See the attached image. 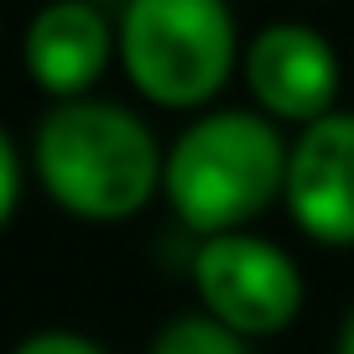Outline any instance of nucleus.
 I'll return each instance as SVG.
<instances>
[{"instance_id": "obj_10", "label": "nucleus", "mask_w": 354, "mask_h": 354, "mask_svg": "<svg viewBox=\"0 0 354 354\" xmlns=\"http://www.w3.org/2000/svg\"><path fill=\"white\" fill-rule=\"evenodd\" d=\"M16 193H21V162H16V146H11V136L0 131V224L11 219V209H16Z\"/></svg>"}, {"instance_id": "obj_2", "label": "nucleus", "mask_w": 354, "mask_h": 354, "mask_svg": "<svg viewBox=\"0 0 354 354\" xmlns=\"http://www.w3.org/2000/svg\"><path fill=\"white\" fill-rule=\"evenodd\" d=\"M162 188L188 230H240L287 188V146L277 125L250 110L203 115L172 141L162 162Z\"/></svg>"}, {"instance_id": "obj_5", "label": "nucleus", "mask_w": 354, "mask_h": 354, "mask_svg": "<svg viewBox=\"0 0 354 354\" xmlns=\"http://www.w3.org/2000/svg\"><path fill=\"white\" fill-rule=\"evenodd\" d=\"M287 209L318 245H354V115L328 110L287 151Z\"/></svg>"}, {"instance_id": "obj_9", "label": "nucleus", "mask_w": 354, "mask_h": 354, "mask_svg": "<svg viewBox=\"0 0 354 354\" xmlns=\"http://www.w3.org/2000/svg\"><path fill=\"white\" fill-rule=\"evenodd\" d=\"M11 354H104L94 339H84V333H63V328H47V333H32V339H21Z\"/></svg>"}, {"instance_id": "obj_11", "label": "nucleus", "mask_w": 354, "mask_h": 354, "mask_svg": "<svg viewBox=\"0 0 354 354\" xmlns=\"http://www.w3.org/2000/svg\"><path fill=\"white\" fill-rule=\"evenodd\" d=\"M339 354H354V313H349V323H344V333H339Z\"/></svg>"}, {"instance_id": "obj_6", "label": "nucleus", "mask_w": 354, "mask_h": 354, "mask_svg": "<svg viewBox=\"0 0 354 354\" xmlns=\"http://www.w3.org/2000/svg\"><path fill=\"white\" fill-rule=\"evenodd\" d=\"M245 84H250L255 104L266 115L313 125L333 110L339 57H333L323 32H313L302 21H281V26H266L245 47Z\"/></svg>"}, {"instance_id": "obj_4", "label": "nucleus", "mask_w": 354, "mask_h": 354, "mask_svg": "<svg viewBox=\"0 0 354 354\" xmlns=\"http://www.w3.org/2000/svg\"><path fill=\"white\" fill-rule=\"evenodd\" d=\"M193 287L203 308L240 339L281 333L302 308V277L281 245L245 230L209 234L193 255Z\"/></svg>"}, {"instance_id": "obj_3", "label": "nucleus", "mask_w": 354, "mask_h": 354, "mask_svg": "<svg viewBox=\"0 0 354 354\" xmlns=\"http://www.w3.org/2000/svg\"><path fill=\"white\" fill-rule=\"evenodd\" d=\"M120 63L162 110L214 100L234 68V16L224 0H131L120 16Z\"/></svg>"}, {"instance_id": "obj_8", "label": "nucleus", "mask_w": 354, "mask_h": 354, "mask_svg": "<svg viewBox=\"0 0 354 354\" xmlns=\"http://www.w3.org/2000/svg\"><path fill=\"white\" fill-rule=\"evenodd\" d=\"M151 354H245V344L214 313H188V318H172L156 333Z\"/></svg>"}, {"instance_id": "obj_1", "label": "nucleus", "mask_w": 354, "mask_h": 354, "mask_svg": "<svg viewBox=\"0 0 354 354\" xmlns=\"http://www.w3.org/2000/svg\"><path fill=\"white\" fill-rule=\"evenodd\" d=\"M37 177L57 209L110 224L151 203L162 183V151L120 104L63 100L37 125Z\"/></svg>"}, {"instance_id": "obj_7", "label": "nucleus", "mask_w": 354, "mask_h": 354, "mask_svg": "<svg viewBox=\"0 0 354 354\" xmlns=\"http://www.w3.org/2000/svg\"><path fill=\"white\" fill-rule=\"evenodd\" d=\"M110 47L115 32L88 0H53L26 26V73L57 100H78L104 73Z\"/></svg>"}]
</instances>
